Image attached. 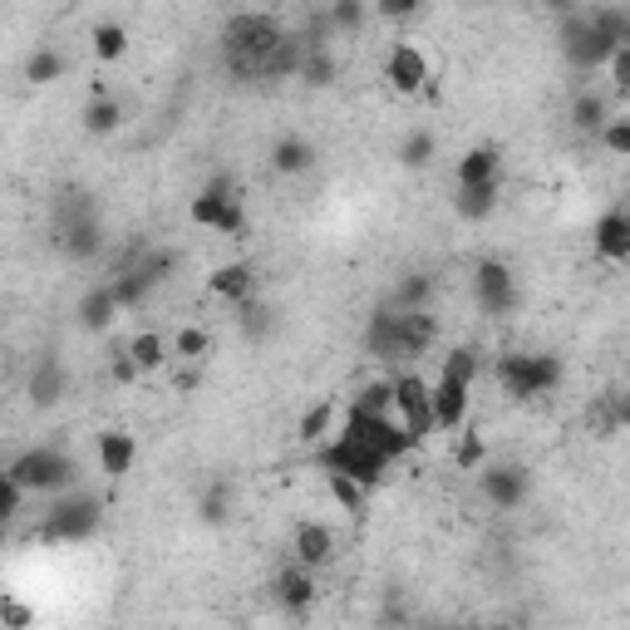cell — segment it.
I'll return each mask as SVG.
<instances>
[{
    "label": "cell",
    "mask_w": 630,
    "mask_h": 630,
    "mask_svg": "<svg viewBox=\"0 0 630 630\" xmlns=\"http://www.w3.org/2000/svg\"><path fill=\"white\" fill-rule=\"evenodd\" d=\"M311 40L291 36L267 10H242L222 26V64L237 79H291L301 74Z\"/></svg>",
    "instance_id": "obj_1"
},
{
    "label": "cell",
    "mask_w": 630,
    "mask_h": 630,
    "mask_svg": "<svg viewBox=\"0 0 630 630\" xmlns=\"http://www.w3.org/2000/svg\"><path fill=\"white\" fill-rule=\"evenodd\" d=\"M492 374H498L502 394L522 399V404H532V399L552 394L561 384V360L557 354H527V350H502L498 364H492Z\"/></svg>",
    "instance_id": "obj_2"
},
{
    "label": "cell",
    "mask_w": 630,
    "mask_h": 630,
    "mask_svg": "<svg viewBox=\"0 0 630 630\" xmlns=\"http://www.w3.org/2000/svg\"><path fill=\"white\" fill-rule=\"evenodd\" d=\"M6 478H16L26 492H70L79 478V463L54 443H40V449H26L20 458H10Z\"/></svg>",
    "instance_id": "obj_3"
},
{
    "label": "cell",
    "mask_w": 630,
    "mask_h": 630,
    "mask_svg": "<svg viewBox=\"0 0 630 630\" xmlns=\"http://www.w3.org/2000/svg\"><path fill=\"white\" fill-rule=\"evenodd\" d=\"M316 468H320V473H346L360 488H380L389 458L380 449H370V443H360V439H350V433L336 429V439L316 449Z\"/></svg>",
    "instance_id": "obj_4"
},
{
    "label": "cell",
    "mask_w": 630,
    "mask_h": 630,
    "mask_svg": "<svg viewBox=\"0 0 630 630\" xmlns=\"http://www.w3.org/2000/svg\"><path fill=\"white\" fill-rule=\"evenodd\" d=\"M616 50H621V44L596 26L591 10H567V16H561V54H567L571 70H581V74L601 70V64H611Z\"/></svg>",
    "instance_id": "obj_5"
},
{
    "label": "cell",
    "mask_w": 630,
    "mask_h": 630,
    "mask_svg": "<svg viewBox=\"0 0 630 630\" xmlns=\"http://www.w3.org/2000/svg\"><path fill=\"white\" fill-rule=\"evenodd\" d=\"M394 414L409 429L414 449L419 443H429V433L439 429V423H433V384L423 380V374H414V370L394 374Z\"/></svg>",
    "instance_id": "obj_6"
},
{
    "label": "cell",
    "mask_w": 630,
    "mask_h": 630,
    "mask_svg": "<svg viewBox=\"0 0 630 630\" xmlns=\"http://www.w3.org/2000/svg\"><path fill=\"white\" fill-rule=\"evenodd\" d=\"M99 532V502L94 498H64L44 512L40 542H84Z\"/></svg>",
    "instance_id": "obj_7"
},
{
    "label": "cell",
    "mask_w": 630,
    "mask_h": 630,
    "mask_svg": "<svg viewBox=\"0 0 630 630\" xmlns=\"http://www.w3.org/2000/svg\"><path fill=\"white\" fill-rule=\"evenodd\" d=\"M473 301L483 316H508L518 306V281H512V267L498 257H483L473 267Z\"/></svg>",
    "instance_id": "obj_8"
},
{
    "label": "cell",
    "mask_w": 630,
    "mask_h": 630,
    "mask_svg": "<svg viewBox=\"0 0 630 630\" xmlns=\"http://www.w3.org/2000/svg\"><path fill=\"white\" fill-rule=\"evenodd\" d=\"M527 488H532V478H527L522 463H483V473H478V492H483L492 508H502V512L522 508Z\"/></svg>",
    "instance_id": "obj_9"
},
{
    "label": "cell",
    "mask_w": 630,
    "mask_h": 630,
    "mask_svg": "<svg viewBox=\"0 0 630 630\" xmlns=\"http://www.w3.org/2000/svg\"><path fill=\"white\" fill-rule=\"evenodd\" d=\"M384 79L394 84V94H423V89L433 84L429 60H423V50H419V44H409V40H399L394 50H389Z\"/></svg>",
    "instance_id": "obj_10"
},
{
    "label": "cell",
    "mask_w": 630,
    "mask_h": 630,
    "mask_svg": "<svg viewBox=\"0 0 630 630\" xmlns=\"http://www.w3.org/2000/svg\"><path fill=\"white\" fill-rule=\"evenodd\" d=\"M271 596H277L281 611L306 616V611L316 606V571L301 567V561H291L286 571H277V581H271Z\"/></svg>",
    "instance_id": "obj_11"
},
{
    "label": "cell",
    "mask_w": 630,
    "mask_h": 630,
    "mask_svg": "<svg viewBox=\"0 0 630 630\" xmlns=\"http://www.w3.org/2000/svg\"><path fill=\"white\" fill-rule=\"evenodd\" d=\"M94 453H99V473L119 483L123 473H133L139 439H133V433H123V429H104V433H99V443H94Z\"/></svg>",
    "instance_id": "obj_12"
},
{
    "label": "cell",
    "mask_w": 630,
    "mask_h": 630,
    "mask_svg": "<svg viewBox=\"0 0 630 630\" xmlns=\"http://www.w3.org/2000/svg\"><path fill=\"white\" fill-rule=\"evenodd\" d=\"M60 247H64V257L70 261H94L99 251H104V227H99V217L94 212L70 217L64 232H60Z\"/></svg>",
    "instance_id": "obj_13"
},
{
    "label": "cell",
    "mask_w": 630,
    "mask_h": 630,
    "mask_svg": "<svg viewBox=\"0 0 630 630\" xmlns=\"http://www.w3.org/2000/svg\"><path fill=\"white\" fill-rule=\"evenodd\" d=\"M364 350H370V360H380V364L399 360V311L394 306L370 311V320H364Z\"/></svg>",
    "instance_id": "obj_14"
},
{
    "label": "cell",
    "mask_w": 630,
    "mask_h": 630,
    "mask_svg": "<svg viewBox=\"0 0 630 630\" xmlns=\"http://www.w3.org/2000/svg\"><path fill=\"white\" fill-rule=\"evenodd\" d=\"M291 552L301 567H326V561H336V532H330L326 522H296V537H291Z\"/></svg>",
    "instance_id": "obj_15"
},
{
    "label": "cell",
    "mask_w": 630,
    "mask_h": 630,
    "mask_svg": "<svg viewBox=\"0 0 630 630\" xmlns=\"http://www.w3.org/2000/svg\"><path fill=\"white\" fill-rule=\"evenodd\" d=\"M439 340V320L433 311H399V360H419Z\"/></svg>",
    "instance_id": "obj_16"
},
{
    "label": "cell",
    "mask_w": 630,
    "mask_h": 630,
    "mask_svg": "<svg viewBox=\"0 0 630 630\" xmlns=\"http://www.w3.org/2000/svg\"><path fill=\"white\" fill-rule=\"evenodd\" d=\"M468 384H453V380H433V423L443 433H458L468 429Z\"/></svg>",
    "instance_id": "obj_17"
},
{
    "label": "cell",
    "mask_w": 630,
    "mask_h": 630,
    "mask_svg": "<svg viewBox=\"0 0 630 630\" xmlns=\"http://www.w3.org/2000/svg\"><path fill=\"white\" fill-rule=\"evenodd\" d=\"M591 251L601 261H630V217L626 212H606L591 227Z\"/></svg>",
    "instance_id": "obj_18"
},
{
    "label": "cell",
    "mask_w": 630,
    "mask_h": 630,
    "mask_svg": "<svg viewBox=\"0 0 630 630\" xmlns=\"http://www.w3.org/2000/svg\"><path fill=\"white\" fill-rule=\"evenodd\" d=\"M79 123H84L89 139H109V133H119V123H123V99L109 94L104 84H94V99L84 104Z\"/></svg>",
    "instance_id": "obj_19"
},
{
    "label": "cell",
    "mask_w": 630,
    "mask_h": 630,
    "mask_svg": "<svg viewBox=\"0 0 630 630\" xmlns=\"http://www.w3.org/2000/svg\"><path fill=\"white\" fill-rule=\"evenodd\" d=\"M208 291L232 306H247L251 291H257V271H251V261H227V267H217L208 277Z\"/></svg>",
    "instance_id": "obj_20"
},
{
    "label": "cell",
    "mask_w": 630,
    "mask_h": 630,
    "mask_svg": "<svg viewBox=\"0 0 630 630\" xmlns=\"http://www.w3.org/2000/svg\"><path fill=\"white\" fill-rule=\"evenodd\" d=\"M119 296H113V286H94V291H84V301H79V326L89 330V336H104V330L113 326V316H119Z\"/></svg>",
    "instance_id": "obj_21"
},
{
    "label": "cell",
    "mask_w": 630,
    "mask_h": 630,
    "mask_svg": "<svg viewBox=\"0 0 630 630\" xmlns=\"http://www.w3.org/2000/svg\"><path fill=\"white\" fill-rule=\"evenodd\" d=\"M498 168H502V153L492 143H478L458 158V188H483V182H498Z\"/></svg>",
    "instance_id": "obj_22"
},
{
    "label": "cell",
    "mask_w": 630,
    "mask_h": 630,
    "mask_svg": "<svg viewBox=\"0 0 630 630\" xmlns=\"http://www.w3.org/2000/svg\"><path fill=\"white\" fill-rule=\"evenodd\" d=\"M498 202H502V182H483V188H458L453 212L463 217V222H488V217L498 212Z\"/></svg>",
    "instance_id": "obj_23"
},
{
    "label": "cell",
    "mask_w": 630,
    "mask_h": 630,
    "mask_svg": "<svg viewBox=\"0 0 630 630\" xmlns=\"http://www.w3.org/2000/svg\"><path fill=\"white\" fill-rule=\"evenodd\" d=\"M271 168H277L281 178H301L306 168H316V148L306 139H296V133H286V139H277V148H271Z\"/></svg>",
    "instance_id": "obj_24"
},
{
    "label": "cell",
    "mask_w": 630,
    "mask_h": 630,
    "mask_svg": "<svg viewBox=\"0 0 630 630\" xmlns=\"http://www.w3.org/2000/svg\"><path fill=\"white\" fill-rule=\"evenodd\" d=\"M123 350H129L133 364H139V370L148 374V370H163V364H168V354H173V340H168L163 330H139V336H133Z\"/></svg>",
    "instance_id": "obj_25"
},
{
    "label": "cell",
    "mask_w": 630,
    "mask_h": 630,
    "mask_svg": "<svg viewBox=\"0 0 630 630\" xmlns=\"http://www.w3.org/2000/svg\"><path fill=\"white\" fill-rule=\"evenodd\" d=\"M296 439H301L306 449H320V443L336 439V404H326V399H320V404L306 409L301 423H296Z\"/></svg>",
    "instance_id": "obj_26"
},
{
    "label": "cell",
    "mask_w": 630,
    "mask_h": 630,
    "mask_svg": "<svg viewBox=\"0 0 630 630\" xmlns=\"http://www.w3.org/2000/svg\"><path fill=\"white\" fill-rule=\"evenodd\" d=\"M606 94H591V89H577V99H571V129L577 133H601L606 123H611V113H606Z\"/></svg>",
    "instance_id": "obj_27"
},
{
    "label": "cell",
    "mask_w": 630,
    "mask_h": 630,
    "mask_svg": "<svg viewBox=\"0 0 630 630\" xmlns=\"http://www.w3.org/2000/svg\"><path fill=\"white\" fill-rule=\"evenodd\" d=\"M478 374H483V350L478 346H453L449 354H443V370L439 380H453V384H478Z\"/></svg>",
    "instance_id": "obj_28"
},
{
    "label": "cell",
    "mask_w": 630,
    "mask_h": 630,
    "mask_svg": "<svg viewBox=\"0 0 630 630\" xmlns=\"http://www.w3.org/2000/svg\"><path fill=\"white\" fill-rule=\"evenodd\" d=\"M60 394H64V370H60V360H40L36 374H30V404H36V409H50V404H60Z\"/></svg>",
    "instance_id": "obj_29"
},
{
    "label": "cell",
    "mask_w": 630,
    "mask_h": 630,
    "mask_svg": "<svg viewBox=\"0 0 630 630\" xmlns=\"http://www.w3.org/2000/svg\"><path fill=\"white\" fill-rule=\"evenodd\" d=\"M429 301H433V277L429 271H409L404 281L394 286V311H429Z\"/></svg>",
    "instance_id": "obj_30"
},
{
    "label": "cell",
    "mask_w": 630,
    "mask_h": 630,
    "mask_svg": "<svg viewBox=\"0 0 630 630\" xmlns=\"http://www.w3.org/2000/svg\"><path fill=\"white\" fill-rule=\"evenodd\" d=\"M488 463V443L478 429H458V443H453V468L458 473H483Z\"/></svg>",
    "instance_id": "obj_31"
},
{
    "label": "cell",
    "mask_w": 630,
    "mask_h": 630,
    "mask_svg": "<svg viewBox=\"0 0 630 630\" xmlns=\"http://www.w3.org/2000/svg\"><path fill=\"white\" fill-rule=\"evenodd\" d=\"M89 40H94V54H99L104 64H113L123 50H129V30H123L119 20H99V26L89 30Z\"/></svg>",
    "instance_id": "obj_32"
},
{
    "label": "cell",
    "mask_w": 630,
    "mask_h": 630,
    "mask_svg": "<svg viewBox=\"0 0 630 630\" xmlns=\"http://www.w3.org/2000/svg\"><path fill=\"white\" fill-rule=\"evenodd\" d=\"M26 79L30 84H54V79H64V54L60 50H30V60H26Z\"/></svg>",
    "instance_id": "obj_33"
},
{
    "label": "cell",
    "mask_w": 630,
    "mask_h": 630,
    "mask_svg": "<svg viewBox=\"0 0 630 630\" xmlns=\"http://www.w3.org/2000/svg\"><path fill=\"white\" fill-rule=\"evenodd\" d=\"M237 198H212V192H198L192 198V208H188V217L198 227H212V232H222V222H227V208H232Z\"/></svg>",
    "instance_id": "obj_34"
},
{
    "label": "cell",
    "mask_w": 630,
    "mask_h": 630,
    "mask_svg": "<svg viewBox=\"0 0 630 630\" xmlns=\"http://www.w3.org/2000/svg\"><path fill=\"white\" fill-rule=\"evenodd\" d=\"M301 79L316 89L336 84V54H330V44H311V54H306V64H301Z\"/></svg>",
    "instance_id": "obj_35"
},
{
    "label": "cell",
    "mask_w": 630,
    "mask_h": 630,
    "mask_svg": "<svg viewBox=\"0 0 630 630\" xmlns=\"http://www.w3.org/2000/svg\"><path fill=\"white\" fill-rule=\"evenodd\" d=\"M354 409H364V414H394V374L364 384L360 394H354Z\"/></svg>",
    "instance_id": "obj_36"
},
{
    "label": "cell",
    "mask_w": 630,
    "mask_h": 630,
    "mask_svg": "<svg viewBox=\"0 0 630 630\" xmlns=\"http://www.w3.org/2000/svg\"><path fill=\"white\" fill-rule=\"evenodd\" d=\"M36 621H40V611L30 601H20L16 591L0 596V630H30Z\"/></svg>",
    "instance_id": "obj_37"
},
{
    "label": "cell",
    "mask_w": 630,
    "mask_h": 630,
    "mask_svg": "<svg viewBox=\"0 0 630 630\" xmlns=\"http://www.w3.org/2000/svg\"><path fill=\"white\" fill-rule=\"evenodd\" d=\"M208 350H212V336L202 326H182L173 336V354H178V360H188V364H198Z\"/></svg>",
    "instance_id": "obj_38"
},
{
    "label": "cell",
    "mask_w": 630,
    "mask_h": 630,
    "mask_svg": "<svg viewBox=\"0 0 630 630\" xmlns=\"http://www.w3.org/2000/svg\"><path fill=\"white\" fill-rule=\"evenodd\" d=\"M326 488H330V498H336L346 512H364V498H370V488H360L354 478H346V473H326Z\"/></svg>",
    "instance_id": "obj_39"
},
{
    "label": "cell",
    "mask_w": 630,
    "mask_h": 630,
    "mask_svg": "<svg viewBox=\"0 0 630 630\" xmlns=\"http://www.w3.org/2000/svg\"><path fill=\"white\" fill-rule=\"evenodd\" d=\"M227 512H232V488H227V483H212L208 492H202V502H198V518L208 522V527H222Z\"/></svg>",
    "instance_id": "obj_40"
},
{
    "label": "cell",
    "mask_w": 630,
    "mask_h": 630,
    "mask_svg": "<svg viewBox=\"0 0 630 630\" xmlns=\"http://www.w3.org/2000/svg\"><path fill=\"white\" fill-rule=\"evenodd\" d=\"M433 148H439L433 129H414L404 143H399V163H404V168H423L433 158Z\"/></svg>",
    "instance_id": "obj_41"
},
{
    "label": "cell",
    "mask_w": 630,
    "mask_h": 630,
    "mask_svg": "<svg viewBox=\"0 0 630 630\" xmlns=\"http://www.w3.org/2000/svg\"><path fill=\"white\" fill-rule=\"evenodd\" d=\"M237 316H242V330H247V340H261V336H271V326H277V316L267 311L261 301H247V306H237Z\"/></svg>",
    "instance_id": "obj_42"
},
{
    "label": "cell",
    "mask_w": 630,
    "mask_h": 630,
    "mask_svg": "<svg viewBox=\"0 0 630 630\" xmlns=\"http://www.w3.org/2000/svg\"><path fill=\"white\" fill-rule=\"evenodd\" d=\"M364 16H370V10H364L360 0H340V6H330V10H326L330 30H360V26H364Z\"/></svg>",
    "instance_id": "obj_43"
},
{
    "label": "cell",
    "mask_w": 630,
    "mask_h": 630,
    "mask_svg": "<svg viewBox=\"0 0 630 630\" xmlns=\"http://www.w3.org/2000/svg\"><path fill=\"white\" fill-rule=\"evenodd\" d=\"M601 148L616 158H630V119H611L601 129Z\"/></svg>",
    "instance_id": "obj_44"
},
{
    "label": "cell",
    "mask_w": 630,
    "mask_h": 630,
    "mask_svg": "<svg viewBox=\"0 0 630 630\" xmlns=\"http://www.w3.org/2000/svg\"><path fill=\"white\" fill-rule=\"evenodd\" d=\"M20 502H26V488H20L16 478H0V522H16Z\"/></svg>",
    "instance_id": "obj_45"
},
{
    "label": "cell",
    "mask_w": 630,
    "mask_h": 630,
    "mask_svg": "<svg viewBox=\"0 0 630 630\" xmlns=\"http://www.w3.org/2000/svg\"><path fill=\"white\" fill-rule=\"evenodd\" d=\"M611 84L621 99H630V44H621V50L611 54Z\"/></svg>",
    "instance_id": "obj_46"
},
{
    "label": "cell",
    "mask_w": 630,
    "mask_h": 630,
    "mask_svg": "<svg viewBox=\"0 0 630 630\" xmlns=\"http://www.w3.org/2000/svg\"><path fill=\"white\" fill-rule=\"evenodd\" d=\"M109 374H113V384H133L143 370L133 364V354H129V350H119V354H113V364H109Z\"/></svg>",
    "instance_id": "obj_47"
},
{
    "label": "cell",
    "mask_w": 630,
    "mask_h": 630,
    "mask_svg": "<svg viewBox=\"0 0 630 630\" xmlns=\"http://www.w3.org/2000/svg\"><path fill=\"white\" fill-rule=\"evenodd\" d=\"M247 208H242V198L232 202V208H227V222H222V237H247Z\"/></svg>",
    "instance_id": "obj_48"
},
{
    "label": "cell",
    "mask_w": 630,
    "mask_h": 630,
    "mask_svg": "<svg viewBox=\"0 0 630 630\" xmlns=\"http://www.w3.org/2000/svg\"><path fill=\"white\" fill-rule=\"evenodd\" d=\"M414 10H419L414 0H384L380 16H384V20H404V16H414Z\"/></svg>",
    "instance_id": "obj_49"
},
{
    "label": "cell",
    "mask_w": 630,
    "mask_h": 630,
    "mask_svg": "<svg viewBox=\"0 0 630 630\" xmlns=\"http://www.w3.org/2000/svg\"><path fill=\"white\" fill-rule=\"evenodd\" d=\"M616 399V423H621V433L630 429V389H621V394H611Z\"/></svg>",
    "instance_id": "obj_50"
},
{
    "label": "cell",
    "mask_w": 630,
    "mask_h": 630,
    "mask_svg": "<svg viewBox=\"0 0 630 630\" xmlns=\"http://www.w3.org/2000/svg\"><path fill=\"white\" fill-rule=\"evenodd\" d=\"M483 630H512V626H508V621H498V626H483Z\"/></svg>",
    "instance_id": "obj_51"
},
{
    "label": "cell",
    "mask_w": 630,
    "mask_h": 630,
    "mask_svg": "<svg viewBox=\"0 0 630 630\" xmlns=\"http://www.w3.org/2000/svg\"><path fill=\"white\" fill-rule=\"evenodd\" d=\"M626 217H630V212H626Z\"/></svg>",
    "instance_id": "obj_52"
}]
</instances>
